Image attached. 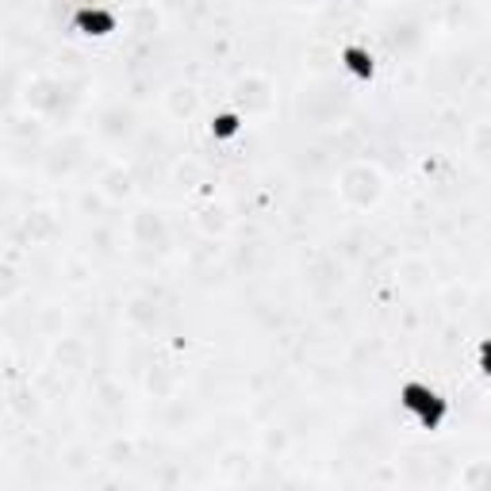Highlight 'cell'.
<instances>
[{
	"label": "cell",
	"mask_w": 491,
	"mask_h": 491,
	"mask_svg": "<svg viewBox=\"0 0 491 491\" xmlns=\"http://www.w3.org/2000/svg\"><path fill=\"white\" fill-rule=\"evenodd\" d=\"M403 407L418 411L426 426H434V422H438V415H441V400L434 395L430 388H422V384H407V388H403Z\"/></svg>",
	"instance_id": "1"
},
{
	"label": "cell",
	"mask_w": 491,
	"mask_h": 491,
	"mask_svg": "<svg viewBox=\"0 0 491 491\" xmlns=\"http://www.w3.org/2000/svg\"><path fill=\"white\" fill-rule=\"evenodd\" d=\"M341 62H346V69H350L353 77H361V81H368V77H373V69H376L368 46H357V42L341 46Z\"/></svg>",
	"instance_id": "2"
},
{
	"label": "cell",
	"mask_w": 491,
	"mask_h": 491,
	"mask_svg": "<svg viewBox=\"0 0 491 491\" xmlns=\"http://www.w3.org/2000/svg\"><path fill=\"white\" fill-rule=\"evenodd\" d=\"M77 31H84V35H108V31H116V16H111V12H89V8H81V12H77Z\"/></svg>",
	"instance_id": "3"
},
{
	"label": "cell",
	"mask_w": 491,
	"mask_h": 491,
	"mask_svg": "<svg viewBox=\"0 0 491 491\" xmlns=\"http://www.w3.org/2000/svg\"><path fill=\"white\" fill-rule=\"evenodd\" d=\"M211 131H215L219 139H226V134H238V131H242V119L234 116V111H223V116L211 119Z\"/></svg>",
	"instance_id": "4"
},
{
	"label": "cell",
	"mask_w": 491,
	"mask_h": 491,
	"mask_svg": "<svg viewBox=\"0 0 491 491\" xmlns=\"http://www.w3.org/2000/svg\"><path fill=\"white\" fill-rule=\"evenodd\" d=\"M480 361H483V373H491V338H483V346H480Z\"/></svg>",
	"instance_id": "5"
}]
</instances>
